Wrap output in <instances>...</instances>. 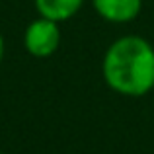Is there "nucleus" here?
Returning <instances> with one entry per match:
<instances>
[{"label":"nucleus","mask_w":154,"mask_h":154,"mask_svg":"<svg viewBox=\"0 0 154 154\" xmlns=\"http://www.w3.org/2000/svg\"><path fill=\"white\" fill-rule=\"evenodd\" d=\"M102 72L117 94L131 98L148 94L154 88V47L144 37L123 35L107 47Z\"/></svg>","instance_id":"f257e3e1"},{"label":"nucleus","mask_w":154,"mask_h":154,"mask_svg":"<svg viewBox=\"0 0 154 154\" xmlns=\"http://www.w3.org/2000/svg\"><path fill=\"white\" fill-rule=\"evenodd\" d=\"M23 45H26V49H27L29 55L37 57V59L51 57L60 45V27H59V23L39 16L37 20H33V22L26 27Z\"/></svg>","instance_id":"f03ea898"},{"label":"nucleus","mask_w":154,"mask_h":154,"mask_svg":"<svg viewBox=\"0 0 154 154\" xmlns=\"http://www.w3.org/2000/svg\"><path fill=\"white\" fill-rule=\"evenodd\" d=\"M103 20L111 23H127L140 14L143 0H92Z\"/></svg>","instance_id":"7ed1b4c3"},{"label":"nucleus","mask_w":154,"mask_h":154,"mask_svg":"<svg viewBox=\"0 0 154 154\" xmlns=\"http://www.w3.org/2000/svg\"><path fill=\"white\" fill-rule=\"evenodd\" d=\"M84 0H35L39 16L60 23L76 16L82 8Z\"/></svg>","instance_id":"20e7f679"},{"label":"nucleus","mask_w":154,"mask_h":154,"mask_svg":"<svg viewBox=\"0 0 154 154\" xmlns=\"http://www.w3.org/2000/svg\"><path fill=\"white\" fill-rule=\"evenodd\" d=\"M4 59V39H2V33H0V63Z\"/></svg>","instance_id":"39448f33"},{"label":"nucleus","mask_w":154,"mask_h":154,"mask_svg":"<svg viewBox=\"0 0 154 154\" xmlns=\"http://www.w3.org/2000/svg\"><path fill=\"white\" fill-rule=\"evenodd\" d=\"M0 154H2V152H0Z\"/></svg>","instance_id":"423d86ee"}]
</instances>
